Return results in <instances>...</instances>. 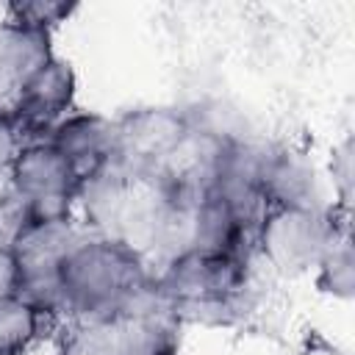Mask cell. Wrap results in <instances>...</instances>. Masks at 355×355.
<instances>
[{
    "instance_id": "cell-3",
    "label": "cell",
    "mask_w": 355,
    "mask_h": 355,
    "mask_svg": "<svg viewBox=\"0 0 355 355\" xmlns=\"http://www.w3.org/2000/svg\"><path fill=\"white\" fill-rule=\"evenodd\" d=\"M194 119L178 108H136L114 122V161L125 175L161 166L191 133Z\"/></svg>"
},
{
    "instance_id": "cell-1",
    "label": "cell",
    "mask_w": 355,
    "mask_h": 355,
    "mask_svg": "<svg viewBox=\"0 0 355 355\" xmlns=\"http://www.w3.org/2000/svg\"><path fill=\"white\" fill-rule=\"evenodd\" d=\"M61 311L83 324H114L155 302L141 250L114 236L78 239L58 269Z\"/></svg>"
},
{
    "instance_id": "cell-6",
    "label": "cell",
    "mask_w": 355,
    "mask_h": 355,
    "mask_svg": "<svg viewBox=\"0 0 355 355\" xmlns=\"http://www.w3.org/2000/svg\"><path fill=\"white\" fill-rule=\"evenodd\" d=\"M8 189L22 200H44V197H80V183L69 166V161L47 141H28L17 155Z\"/></svg>"
},
{
    "instance_id": "cell-2",
    "label": "cell",
    "mask_w": 355,
    "mask_h": 355,
    "mask_svg": "<svg viewBox=\"0 0 355 355\" xmlns=\"http://www.w3.org/2000/svg\"><path fill=\"white\" fill-rule=\"evenodd\" d=\"M349 233V211L333 208H269L258 227V247L283 272L316 266L327 244Z\"/></svg>"
},
{
    "instance_id": "cell-13",
    "label": "cell",
    "mask_w": 355,
    "mask_h": 355,
    "mask_svg": "<svg viewBox=\"0 0 355 355\" xmlns=\"http://www.w3.org/2000/svg\"><path fill=\"white\" fill-rule=\"evenodd\" d=\"M333 183L338 189V208L349 211V197H352V141L347 139L336 155H333Z\"/></svg>"
},
{
    "instance_id": "cell-4",
    "label": "cell",
    "mask_w": 355,
    "mask_h": 355,
    "mask_svg": "<svg viewBox=\"0 0 355 355\" xmlns=\"http://www.w3.org/2000/svg\"><path fill=\"white\" fill-rule=\"evenodd\" d=\"M72 105L75 72L64 58L53 55L25 80L11 116L28 141H42L64 116L72 114Z\"/></svg>"
},
{
    "instance_id": "cell-7",
    "label": "cell",
    "mask_w": 355,
    "mask_h": 355,
    "mask_svg": "<svg viewBox=\"0 0 355 355\" xmlns=\"http://www.w3.org/2000/svg\"><path fill=\"white\" fill-rule=\"evenodd\" d=\"M50 36L19 22H0V114H14L25 80L55 55Z\"/></svg>"
},
{
    "instance_id": "cell-12",
    "label": "cell",
    "mask_w": 355,
    "mask_h": 355,
    "mask_svg": "<svg viewBox=\"0 0 355 355\" xmlns=\"http://www.w3.org/2000/svg\"><path fill=\"white\" fill-rule=\"evenodd\" d=\"M25 144H28V139L19 130V125L14 122V116L0 114V178L11 175V166Z\"/></svg>"
},
{
    "instance_id": "cell-10",
    "label": "cell",
    "mask_w": 355,
    "mask_h": 355,
    "mask_svg": "<svg viewBox=\"0 0 355 355\" xmlns=\"http://www.w3.org/2000/svg\"><path fill=\"white\" fill-rule=\"evenodd\" d=\"M316 266H319V275H316L319 291L336 300H349L355 294V258H352L349 233L336 236L322 252Z\"/></svg>"
},
{
    "instance_id": "cell-9",
    "label": "cell",
    "mask_w": 355,
    "mask_h": 355,
    "mask_svg": "<svg viewBox=\"0 0 355 355\" xmlns=\"http://www.w3.org/2000/svg\"><path fill=\"white\" fill-rule=\"evenodd\" d=\"M47 316H50L47 311L33 305L22 294L0 300V352L3 355L25 352L28 344L39 338Z\"/></svg>"
},
{
    "instance_id": "cell-11",
    "label": "cell",
    "mask_w": 355,
    "mask_h": 355,
    "mask_svg": "<svg viewBox=\"0 0 355 355\" xmlns=\"http://www.w3.org/2000/svg\"><path fill=\"white\" fill-rule=\"evenodd\" d=\"M75 11H78V6L64 3V0H19V3L8 6V22H19L25 28L53 33Z\"/></svg>"
},
{
    "instance_id": "cell-8",
    "label": "cell",
    "mask_w": 355,
    "mask_h": 355,
    "mask_svg": "<svg viewBox=\"0 0 355 355\" xmlns=\"http://www.w3.org/2000/svg\"><path fill=\"white\" fill-rule=\"evenodd\" d=\"M261 189L266 194L269 208H322L313 166L286 150L266 155Z\"/></svg>"
},
{
    "instance_id": "cell-14",
    "label": "cell",
    "mask_w": 355,
    "mask_h": 355,
    "mask_svg": "<svg viewBox=\"0 0 355 355\" xmlns=\"http://www.w3.org/2000/svg\"><path fill=\"white\" fill-rule=\"evenodd\" d=\"M19 288H22V272H19L17 255L11 244L0 239V300L19 294Z\"/></svg>"
},
{
    "instance_id": "cell-5",
    "label": "cell",
    "mask_w": 355,
    "mask_h": 355,
    "mask_svg": "<svg viewBox=\"0 0 355 355\" xmlns=\"http://www.w3.org/2000/svg\"><path fill=\"white\" fill-rule=\"evenodd\" d=\"M47 141L69 161L80 189L97 180L114 161V122L100 114H69L47 136Z\"/></svg>"
}]
</instances>
